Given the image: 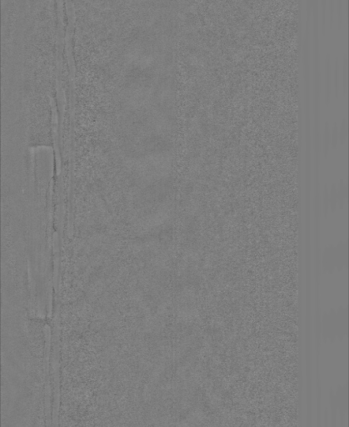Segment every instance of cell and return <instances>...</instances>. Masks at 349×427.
Listing matches in <instances>:
<instances>
[{
	"label": "cell",
	"mask_w": 349,
	"mask_h": 427,
	"mask_svg": "<svg viewBox=\"0 0 349 427\" xmlns=\"http://www.w3.org/2000/svg\"><path fill=\"white\" fill-rule=\"evenodd\" d=\"M337 19H338V27L341 29L343 25V8H344V0H337Z\"/></svg>",
	"instance_id": "cell-1"
},
{
	"label": "cell",
	"mask_w": 349,
	"mask_h": 427,
	"mask_svg": "<svg viewBox=\"0 0 349 427\" xmlns=\"http://www.w3.org/2000/svg\"><path fill=\"white\" fill-rule=\"evenodd\" d=\"M328 8V13H329V26L331 29L333 28V23H334V14H335V0H328L327 3Z\"/></svg>",
	"instance_id": "cell-3"
},
{
	"label": "cell",
	"mask_w": 349,
	"mask_h": 427,
	"mask_svg": "<svg viewBox=\"0 0 349 427\" xmlns=\"http://www.w3.org/2000/svg\"><path fill=\"white\" fill-rule=\"evenodd\" d=\"M320 6L322 8V32L325 33L327 23V0H320Z\"/></svg>",
	"instance_id": "cell-2"
}]
</instances>
